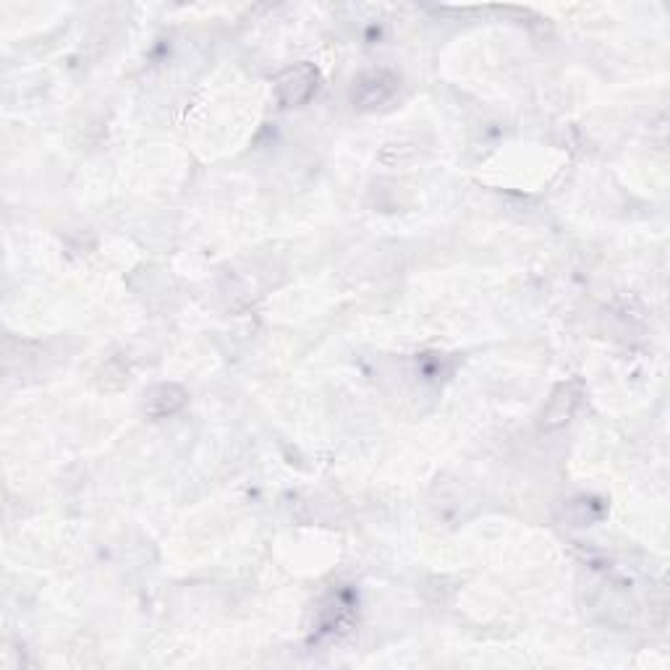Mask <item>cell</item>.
Here are the masks:
<instances>
[{
  "mask_svg": "<svg viewBox=\"0 0 670 670\" xmlns=\"http://www.w3.org/2000/svg\"><path fill=\"white\" fill-rule=\"evenodd\" d=\"M184 404H186L184 388H178V385H171V383H163V385H155V388L147 393V398H144V411H147L150 417L160 419V417H171V414H176V411Z\"/></svg>",
  "mask_w": 670,
  "mask_h": 670,
  "instance_id": "3",
  "label": "cell"
},
{
  "mask_svg": "<svg viewBox=\"0 0 670 670\" xmlns=\"http://www.w3.org/2000/svg\"><path fill=\"white\" fill-rule=\"evenodd\" d=\"M398 76L393 71L375 69L362 74L351 87V103L359 110H372L377 105L388 103L390 97L396 95Z\"/></svg>",
  "mask_w": 670,
  "mask_h": 670,
  "instance_id": "1",
  "label": "cell"
},
{
  "mask_svg": "<svg viewBox=\"0 0 670 670\" xmlns=\"http://www.w3.org/2000/svg\"><path fill=\"white\" fill-rule=\"evenodd\" d=\"M576 401H579V396H576L574 385H561V388L555 390L553 401L547 404L545 409V417H542V427H547V430H553V427H558V424L568 422V417L574 414V406Z\"/></svg>",
  "mask_w": 670,
  "mask_h": 670,
  "instance_id": "4",
  "label": "cell"
},
{
  "mask_svg": "<svg viewBox=\"0 0 670 670\" xmlns=\"http://www.w3.org/2000/svg\"><path fill=\"white\" fill-rule=\"evenodd\" d=\"M317 82H320V74H317L315 66L309 63H299L294 69L283 71L278 76V100H281L286 108H299L309 100V97L317 92Z\"/></svg>",
  "mask_w": 670,
  "mask_h": 670,
  "instance_id": "2",
  "label": "cell"
}]
</instances>
